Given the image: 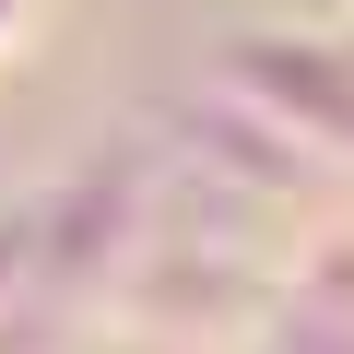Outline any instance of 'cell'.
<instances>
[{"label":"cell","mask_w":354,"mask_h":354,"mask_svg":"<svg viewBox=\"0 0 354 354\" xmlns=\"http://www.w3.org/2000/svg\"><path fill=\"white\" fill-rule=\"evenodd\" d=\"M225 106L272 118L295 153H354V48H319V36H236V48H225Z\"/></svg>","instance_id":"6da1fadb"},{"label":"cell","mask_w":354,"mask_h":354,"mask_svg":"<svg viewBox=\"0 0 354 354\" xmlns=\"http://www.w3.org/2000/svg\"><path fill=\"white\" fill-rule=\"evenodd\" d=\"M24 36H36V0H0V59H24Z\"/></svg>","instance_id":"7a4b0ae2"}]
</instances>
